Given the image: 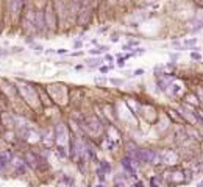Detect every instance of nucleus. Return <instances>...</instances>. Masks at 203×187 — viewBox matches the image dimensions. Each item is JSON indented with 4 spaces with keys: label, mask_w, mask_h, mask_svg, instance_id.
<instances>
[{
    "label": "nucleus",
    "mask_w": 203,
    "mask_h": 187,
    "mask_svg": "<svg viewBox=\"0 0 203 187\" xmlns=\"http://www.w3.org/2000/svg\"><path fill=\"white\" fill-rule=\"evenodd\" d=\"M55 133H56V139H55V140H56V145L63 148V145L67 142V130H66V126L59 123V125L56 126Z\"/></svg>",
    "instance_id": "1"
},
{
    "label": "nucleus",
    "mask_w": 203,
    "mask_h": 187,
    "mask_svg": "<svg viewBox=\"0 0 203 187\" xmlns=\"http://www.w3.org/2000/svg\"><path fill=\"white\" fill-rule=\"evenodd\" d=\"M25 159H27V164L30 165V167H33V168H38V162H39V157L35 154V153H31V151H28L27 153V156H25Z\"/></svg>",
    "instance_id": "2"
},
{
    "label": "nucleus",
    "mask_w": 203,
    "mask_h": 187,
    "mask_svg": "<svg viewBox=\"0 0 203 187\" xmlns=\"http://www.w3.org/2000/svg\"><path fill=\"white\" fill-rule=\"evenodd\" d=\"M89 19H91V13H89V10H87V8H84V10L80 13L78 22H80L81 25H84V24H87V22H89Z\"/></svg>",
    "instance_id": "3"
},
{
    "label": "nucleus",
    "mask_w": 203,
    "mask_h": 187,
    "mask_svg": "<svg viewBox=\"0 0 203 187\" xmlns=\"http://www.w3.org/2000/svg\"><path fill=\"white\" fill-rule=\"evenodd\" d=\"M22 5H24V0H13V2H11V10H13V13H19L21 8H22Z\"/></svg>",
    "instance_id": "4"
},
{
    "label": "nucleus",
    "mask_w": 203,
    "mask_h": 187,
    "mask_svg": "<svg viewBox=\"0 0 203 187\" xmlns=\"http://www.w3.org/2000/svg\"><path fill=\"white\" fill-rule=\"evenodd\" d=\"M124 167H125V170L127 171H130V176H135V167L130 164V159H124Z\"/></svg>",
    "instance_id": "5"
},
{
    "label": "nucleus",
    "mask_w": 203,
    "mask_h": 187,
    "mask_svg": "<svg viewBox=\"0 0 203 187\" xmlns=\"http://www.w3.org/2000/svg\"><path fill=\"white\" fill-rule=\"evenodd\" d=\"M152 187H164V185H163V179H161L159 176L152 178Z\"/></svg>",
    "instance_id": "6"
},
{
    "label": "nucleus",
    "mask_w": 203,
    "mask_h": 187,
    "mask_svg": "<svg viewBox=\"0 0 203 187\" xmlns=\"http://www.w3.org/2000/svg\"><path fill=\"white\" fill-rule=\"evenodd\" d=\"M111 83H113V84H117V86H120L124 81H122V80H111Z\"/></svg>",
    "instance_id": "7"
},
{
    "label": "nucleus",
    "mask_w": 203,
    "mask_h": 187,
    "mask_svg": "<svg viewBox=\"0 0 203 187\" xmlns=\"http://www.w3.org/2000/svg\"><path fill=\"white\" fill-rule=\"evenodd\" d=\"M77 3H80V5H86L87 3V0H75Z\"/></svg>",
    "instance_id": "8"
},
{
    "label": "nucleus",
    "mask_w": 203,
    "mask_h": 187,
    "mask_svg": "<svg viewBox=\"0 0 203 187\" xmlns=\"http://www.w3.org/2000/svg\"><path fill=\"white\" fill-rule=\"evenodd\" d=\"M192 58H194V59H200V55H197V53H192Z\"/></svg>",
    "instance_id": "9"
},
{
    "label": "nucleus",
    "mask_w": 203,
    "mask_h": 187,
    "mask_svg": "<svg viewBox=\"0 0 203 187\" xmlns=\"http://www.w3.org/2000/svg\"><path fill=\"white\" fill-rule=\"evenodd\" d=\"M100 70H102V72H103V73H106V72H108V67H102Z\"/></svg>",
    "instance_id": "10"
},
{
    "label": "nucleus",
    "mask_w": 203,
    "mask_h": 187,
    "mask_svg": "<svg viewBox=\"0 0 203 187\" xmlns=\"http://www.w3.org/2000/svg\"><path fill=\"white\" fill-rule=\"evenodd\" d=\"M91 53H92V55H98L100 52H98V50H91Z\"/></svg>",
    "instance_id": "11"
},
{
    "label": "nucleus",
    "mask_w": 203,
    "mask_h": 187,
    "mask_svg": "<svg viewBox=\"0 0 203 187\" xmlns=\"http://www.w3.org/2000/svg\"><path fill=\"white\" fill-rule=\"evenodd\" d=\"M135 73H136V75H141V73H144V70H142V69H141V70H136V72H135Z\"/></svg>",
    "instance_id": "12"
},
{
    "label": "nucleus",
    "mask_w": 203,
    "mask_h": 187,
    "mask_svg": "<svg viewBox=\"0 0 203 187\" xmlns=\"http://www.w3.org/2000/svg\"><path fill=\"white\" fill-rule=\"evenodd\" d=\"M98 187H100V185H98Z\"/></svg>",
    "instance_id": "13"
}]
</instances>
